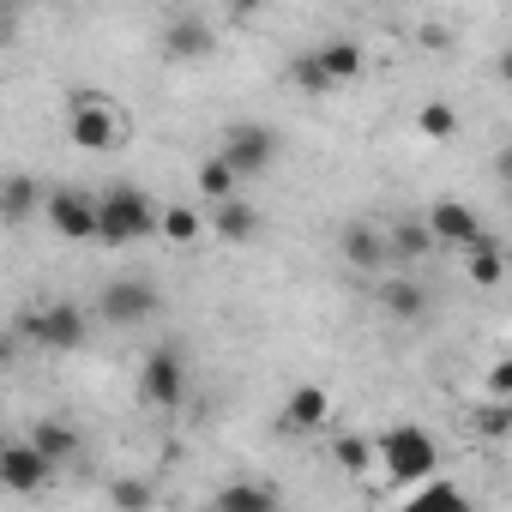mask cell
<instances>
[{"label": "cell", "mask_w": 512, "mask_h": 512, "mask_svg": "<svg viewBox=\"0 0 512 512\" xmlns=\"http://www.w3.org/2000/svg\"><path fill=\"white\" fill-rule=\"evenodd\" d=\"M139 398L145 404H157V410H175L181 398H187V362H181V350H151L145 356V368H139Z\"/></svg>", "instance_id": "cell-7"}, {"label": "cell", "mask_w": 512, "mask_h": 512, "mask_svg": "<svg viewBox=\"0 0 512 512\" xmlns=\"http://www.w3.org/2000/svg\"><path fill=\"white\" fill-rule=\"evenodd\" d=\"M470 422H476V434H512V398H494V404H482Z\"/></svg>", "instance_id": "cell-28"}, {"label": "cell", "mask_w": 512, "mask_h": 512, "mask_svg": "<svg viewBox=\"0 0 512 512\" xmlns=\"http://www.w3.org/2000/svg\"><path fill=\"white\" fill-rule=\"evenodd\" d=\"M326 416H332L326 386H296V392L284 398V428H290V434H314V428H326Z\"/></svg>", "instance_id": "cell-13"}, {"label": "cell", "mask_w": 512, "mask_h": 512, "mask_svg": "<svg viewBox=\"0 0 512 512\" xmlns=\"http://www.w3.org/2000/svg\"><path fill=\"white\" fill-rule=\"evenodd\" d=\"M223 157L235 163L241 181H253V175H266V169L278 163V133H272L266 121H235V127L223 133Z\"/></svg>", "instance_id": "cell-4"}, {"label": "cell", "mask_w": 512, "mask_h": 512, "mask_svg": "<svg viewBox=\"0 0 512 512\" xmlns=\"http://www.w3.org/2000/svg\"><path fill=\"white\" fill-rule=\"evenodd\" d=\"M410 506H470V500H464L458 482H446V476H422V488L410 494Z\"/></svg>", "instance_id": "cell-25"}, {"label": "cell", "mask_w": 512, "mask_h": 512, "mask_svg": "<svg viewBox=\"0 0 512 512\" xmlns=\"http://www.w3.org/2000/svg\"><path fill=\"white\" fill-rule=\"evenodd\" d=\"M320 61H326V73H332L338 85H356V79H362V49H356L350 37L326 43V49H320Z\"/></svg>", "instance_id": "cell-23"}, {"label": "cell", "mask_w": 512, "mask_h": 512, "mask_svg": "<svg viewBox=\"0 0 512 512\" xmlns=\"http://www.w3.org/2000/svg\"><path fill=\"white\" fill-rule=\"evenodd\" d=\"M49 476H55V458L37 440H7L0 446V488L7 494H37Z\"/></svg>", "instance_id": "cell-6"}, {"label": "cell", "mask_w": 512, "mask_h": 512, "mask_svg": "<svg viewBox=\"0 0 512 512\" xmlns=\"http://www.w3.org/2000/svg\"><path fill=\"white\" fill-rule=\"evenodd\" d=\"M115 139H121L115 109H109L97 91H79V97H73V145H79V151H109Z\"/></svg>", "instance_id": "cell-9"}, {"label": "cell", "mask_w": 512, "mask_h": 512, "mask_svg": "<svg viewBox=\"0 0 512 512\" xmlns=\"http://www.w3.org/2000/svg\"><path fill=\"white\" fill-rule=\"evenodd\" d=\"M229 7H235V19H247V13H260L266 0H229Z\"/></svg>", "instance_id": "cell-32"}, {"label": "cell", "mask_w": 512, "mask_h": 512, "mask_svg": "<svg viewBox=\"0 0 512 512\" xmlns=\"http://www.w3.org/2000/svg\"><path fill=\"white\" fill-rule=\"evenodd\" d=\"M428 229H434V241H452V247H470V241L482 235L476 211L458 205V199H434V205H428Z\"/></svg>", "instance_id": "cell-11"}, {"label": "cell", "mask_w": 512, "mask_h": 512, "mask_svg": "<svg viewBox=\"0 0 512 512\" xmlns=\"http://www.w3.org/2000/svg\"><path fill=\"white\" fill-rule=\"evenodd\" d=\"M145 235H163V205H151V193L127 187V181L103 187L97 193V241L103 247H133Z\"/></svg>", "instance_id": "cell-1"}, {"label": "cell", "mask_w": 512, "mask_h": 512, "mask_svg": "<svg viewBox=\"0 0 512 512\" xmlns=\"http://www.w3.org/2000/svg\"><path fill=\"white\" fill-rule=\"evenodd\" d=\"M43 217H49V229L67 235V241H97V199L79 193V187H55V193L43 199Z\"/></svg>", "instance_id": "cell-8"}, {"label": "cell", "mask_w": 512, "mask_h": 512, "mask_svg": "<svg viewBox=\"0 0 512 512\" xmlns=\"http://www.w3.org/2000/svg\"><path fill=\"white\" fill-rule=\"evenodd\" d=\"M464 278H470L476 290H494V284H506V253H500L488 235H476V241L464 247Z\"/></svg>", "instance_id": "cell-15"}, {"label": "cell", "mask_w": 512, "mask_h": 512, "mask_svg": "<svg viewBox=\"0 0 512 512\" xmlns=\"http://www.w3.org/2000/svg\"><path fill=\"white\" fill-rule=\"evenodd\" d=\"M163 49H169L175 61H205V55L217 49V31H211L205 19H175V25L163 31Z\"/></svg>", "instance_id": "cell-14"}, {"label": "cell", "mask_w": 512, "mask_h": 512, "mask_svg": "<svg viewBox=\"0 0 512 512\" xmlns=\"http://www.w3.org/2000/svg\"><path fill=\"white\" fill-rule=\"evenodd\" d=\"M332 464H338L344 476H368V470L380 464V446L362 440V434H338V440H332Z\"/></svg>", "instance_id": "cell-19"}, {"label": "cell", "mask_w": 512, "mask_h": 512, "mask_svg": "<svg viewBox=\"0 0 512 512\" xmlns=\"http://www.w3.org/2000/svg\"><path fill=\"white\" fill-rule=\"evenodd\" d=\"M416 127H422L428 139H452V133H458V109H452V103H422V109H416Z\"/></svg>", "instance_id": "cell-26"}, {"label": "cell", "mask_w": 512, "mask_h": 512, "mask_svg": "<svg viewBox=\"0 0 512 512\" xmlns=\"http://www.w3.org/2000/svg\"><path fill=\"white\" fill-rule=\"evenodd\" d=\"M374 446H380L386 476H398V482H422V476H434V464H440L434 434H428V428H416V422H392V428H380V434H374Z\"/></svg>", "instance_id": "cell-2"}, {"label": "cell", "mask_w": 512, "mask_h": 512, "mask_svg": "<svg viewBox=\"0 0 512 512\" xmlns=\"http://www.w3.org/2000/svg\"><path fill=\"white\" fill-rule=\"evenodd\" d=\"M494 73H500V85H512V49L500 55V67H494Z\"/></svg>", "instance_id": "cell-33"}, {"label": "cell", "mask_w": 512, "mask_h": 512, "mask_svg": "<svg viewBox=\"0 0 512 512\" xmlns=\"http://www.w3.org/2000/svg\"><path fill=\"white\" fill-rule=\"evenodd\" d=\"M211 229H217L223 241H247L253 229H260V211H253L247 199H235V193H229V199H217V211H211Z\"/></svg>", "instance_id": "cell-16"}, {"label": "cell", "mask_w": 512, "mask_h": 512, "mask_svg": "<svg viewBox=\"0 0 512 512\" xmlns=\"http://www.w3.org/2000/svg\"><path fill=\"white\" fill-rule=\"evenodd\" d=\"M205 229V217H193V205H163V235L169 241H193Z\"/></svg>", "instance_id": "cell-27"}, {"label": "cell", "mask_w": 512, "mask_h": 512, "mask_svg": "<svg viewBox=\"0 0 512 512\" xmlns=\"http://www.w3.org/2000/svg\"><path fill=\"white\" fill-rule=\"evenodd\" d=\"M488 392H494V398H512V356H500V362L488 368Z\"/></svg>", "instance_id": "cell-30"}, {"label": "cell", "mask_w": 512, "mask_h": 512, "mask_svg": "<svg viewBox=\"0 0 512 512\" xmlns=\"http://www.w3.org/2000/svg\"><path fill=\"white\" fill-rule=\"evenodd\" d=\"M290 85H296V91H308V97H326V91H338V79L326 73L320 49H308V55H296V61H290Z\"/></svg>", "instance_id": "cell-21"}, {"label": "cell", "mask_w": 512, "mask_h": 512, "mask_svg": "<svg viewBox=\"0 0 512 512\" xmlns=\"http://www.w3.org/2000/svg\"><path fill=\"white\" fill-rule=\"evenodd\" d=\"M338 253H344L356 272H380V266L392 260V241H386V229H374V223H344Z\"/></svg>", "instance_id": "cell-10"}, {"label": "cell", "mask_w": 512, "mask_h": 512, "mask_svg": "<svg viewBox=\"0 0 512 512\" xmlns=\"http://www.w3.org/2000/svg\"><path fill=\"white\" fill-rule=\"evenodd\" d=\"M19 326H25V338H37L43 350H79V344L91 338V320H85V308H73V302H49V308H37V314H19Z\"/></svg>", "instance_id": "cell-3"}, {"label": "cell", "mask_w": 512, "mask_h": 512, "mask_svg": "<svg viewBox=\"0 0 512 512\" xmlns=\"http://www.w3.org/2000/svg\"><path fill=\"white\" fill-rule=\"evenodd\" d=\"M386 241H392L398 260H422L434 247V229H428V217H398V223H386Z\"/></svg>", "instance_id": "cell-18"}, {"label": "cell", "mask_w": 512, "mask_h": 512, "mask_svg": "<svg viewBox=\"0 0 512 512\" xmlns=\"http://www.w3.org/2000/svg\"><path fill=\"white\" fill-rule=\"evenodd\" d=\"M31 440H37L55 464H73V452H79V434H73V422H61V416H43V422L31 428Z\"/></svg>", "instance_id": "cell-20"}, {"label": "cell", "mask_w": 512, "mask_h": 512, "mask_svg": "<svg viewBox=\"0 0 512 512\" xmlns=\"http://www.w3.org/2000/svg\"><path fill=\"white\" fill-rule=\"evenodd\" d=\"M494 175H500V181H506V187H512V145H506V151H500V157H494Z\"/></svg>", "instance_id": "cell-31"}, {"label": "cell", "mask_w": 512, "mask_h": 512, "mask_svg": "<svg viewBox=\"0 0 512 512\" xmlns=\"http://www.w3.org/2000/svg\"><path fill=\"white\" fill-rule=\"evenodd\" d=\"M43 199H49V193H43L31 175H7V223H13V229L31 223V211H37Z\"/></svg>", "instance_id": "cell-22"}, {"label": "cell", "mask_w": 512, "mask_h": 512, "mask_svg": "<svg viewBox=\"0 0 512 512\" xmlns=\"http://www.w3.org/2000/svg\"><path fill=\"white\" fill-rule=\"evenodd\" d=\"M235 187H241V175H235V163H229L223 151L199 163V193H211V199H229Z\"/></svg>", "instance_id": "cell-24"}, {"label": "cell", "mask_w": 512, "mask_h": 512, "mask_svg": "<svg viewBox=\"0 0 512 512\" xmlns=\"http://www.w3.org/2000/svg\"><path fill=\"white\" fill-rule=\"evenodd\" d=\"M157 308H163V296H157L151 278H115V284L97 296V320H103V326H139V320H151Z\"/></svg>", "instance_id": "cell-5"}, {"label": "cell", "mask_w": 512, "mask_h": 512, "mask_svg": "<svg viewBox=\"0 0 512 512\" xmlns=\"http://www.w3.org/2000/svg\"><path fill=\"white\" fill-rule=\"evenodd\" d=\"M380 314L398 320V326H416V320L428 314V290H422L416 278H398V272H392V278L380 284Z\"/></svg>", "instance_id": "cell-12"}, {"label": "cell", "mask_w": 512, "mask_h": 512, "mask_svg": "<svg viewBox=\"0 0 512 512\" xmlns=\"http://www.w3.org/2000/svg\"><path fill=\"white\" fill-rule=\"evenodd\" d=\"M217 506L223 512H272L278 506V488H266V482H223L217 488Z\"/></svg>", "instance_id": "cell-17"}, {"label": "cell", "mask_w": 512, "mask_h": 512, "mask_svg": "<svg viewBox=\"0 0 512 512\" xmlns=\"http://www.w3.org/2000/svg\"><path fill=\"white\" fill-rule=\"evenodd\" d=\"M157 500V488L151 482H139V476H127V482H115L109 488V506H151Z\"/></svg>", "instance_id": "cell-29"}]
</instances>
